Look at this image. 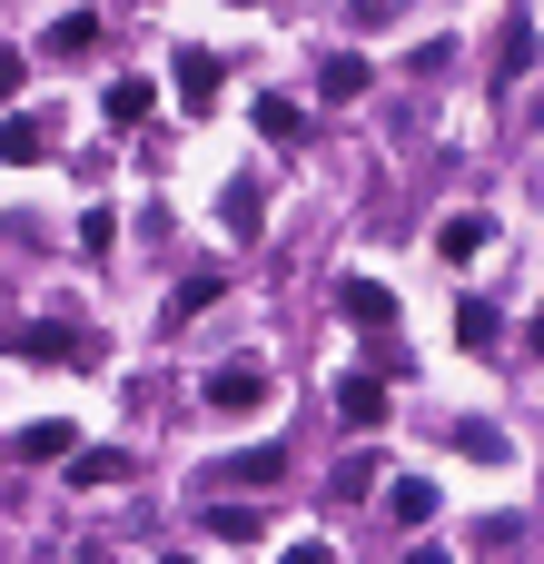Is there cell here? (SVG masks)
I'll return each instance as SVG.
<instances>
[{"mask_svg": "<svg viewBox=\"0 0 544 564\" xmlns=\"http://www.w3.org/2000/svg\"><path fill=\"white\" fill-rule=\"evenodd\" d=\"M218 288H228L218 268H208V278H178V288H168V327H188V317H198V307H208Z\"/></svg>", "mask_w": 544, "mask_h": 564, "instance_id": "cell-20", "label": "cell"}, {"mask_svg": "<svg viewBox=\"0 0 544 564\" xmlns=\"http://www.w3.org/2000/svg\"><path fill=\"white\" fill-rule=\"evenodd\" d=\"M317 99H367V59L357 50H327L317 59Z\"/></svg>", "mask_w": 544, "mask_h": 564, "instance_id": "cell-12", "label": "cell"}, {"mask_svg": "<svg viewBox=\"0 0 544 564\" xmlns=\"http://www.w3.org/2000/svg\"><path fill=\"white\" fill-rule=\"evenodd\" d=\"M525 347H535V357H544V317H535V327H525Z\"/></svg>", "mask_w": 544, "mask_h": 564, "instance_id": "cell-25", "label": "cell"}, {"mask_svg": "<svg viewBox=\"0 0 544 564\" xmlns=\"http://www.w3.org/2000/svg\"><path fill=\"white\" fill-rule=\"evenodd\" d=\"M337 307H347L357 327H377V337L396 327V288H377V278H347V297H337Z\"/></svg>", "mask_w": 544, "mask_h": 564, "instance_id": "cell-9", "label": "cell"}, {"mask_svg": "<svg viewBox=\"0 0 544 564\" xmlns=\"http://www.w3.org/2000/svg\"><path fill=\"white\" fill-rule=\"evenodd\" d=\"M40 50H50V59H89V50H99V10H59V20L40 30Z\"/></svg>", "mask_w": 544, "mask_h": 564, "instance_id": "cell-7", "label": "cell"}, {"mask_svg": "<svg viewBox=\"0 0 544 564\" xmlns=\"http://www.w3.org/2000/svg\"><path fill=\"white\" fill-rule=\"evenodd\" d=\"M278 476H287V446H238L208 486H278Z\"/></svg>", "mask_w": 544, "mask_h": 564, "instance_id": "cell-8", "label": "cell"}, {"mask_svg": "<svg viewBox=\"0 0 544 564\" xmlns=\"http://www.w3.org/2000/svg\"><path fill=\"white\" fill-rule=\"evenodd\" d=\"M535 20H525V10H515V20H505V30H496V89H515V79H525V69H535Z\"/></svg>", "mask_w": 544, "mask_h": 564, "instance_id": "cell-6", "label": "cell"}, {"mask_svg": "<svg viewBox=\"0 0 544 564\" xmlns=\"http://www.w3.org/2000/svg\"><path fill=\"white\" fill-rule=\"evenodd\" d=\"M387 516H396V525H436V486H426V476H396V486H387Z\"/></svg>", "mask_w": 544, "mask_h": 564, "instance_id": "cell-15", "label": "cell"}, {"mask_svg": "<svg viewBox=\"0 0 544 564\" xmlns=\"http://www.w3.org/2000/svg\"><path fill=\"white\" fill-rule=\"evenodd\" d=\"M50 149H59V129H50V119H30V109H20V119H0V159H10V169H40Z\"/></svg>", "mask_w": 544, "mask_h": 564, "instance_id": "cell-5", "label": "cell"}, {"mask_svg": "<svg viewBox=\"0 0 544 564\" xmlns=\"http://www.w3.org/2000/svg\"><path fill=\"white\" fill-rule=\"evenodd\" d=\"M456 337H466V347H496V337H505V317H496L486 297H456Z\"/></svg>", "mask_w": 544, "mask_h": 564, "instance_id": "cell-21", "label": "cell"}, {"mask_svg": "<svg viewBox=\"0 0 544 564\" xmlns=\"http://www.w3.org/2000/svg\"><path fill=\"white\" fill-rule=\"evenodd\" d=\"M396 10H406V0H357V20H367V30H377V20H396Z\"/></svg>", "mask_w": 544, "mask_h": 564, "instance_id": "cell-23", "label": "cell"}, {"mask_svg": "<svg viewBox=\"0 0 544 564\" xmlns=\"http://www.w3.org/2000/svg\"><path fill=\"white\" fill-rule=\"evenodd\" d=\"M268 228V198H258V178H228V238H258Z\"/></svg>", "mask_w": 544, "mask_h": 564, "instance_id": "cell-17", "label": "cell"}, {"mask_svg": "<svg viewBox=\"0 0 544 564\" xmlns=\"http://www.w3.org/2000/svg\"><path fill=\"white\" fill-rule=\"evenodd\" d=\"M168 89H178V109H218V50H208V40H188V50H178V69H168Z\"/></svg>", "mask_w": 544, "mask_h": 564, "instance_id": "cell-1", "label": "cell"}, {"mask_svg": "<svg viewBox=\"0 0 544 564\" xmlns=\"http://www.w3.org/2000/svg\"><path fill=\"white\" fill-rule=\"evenodd\" d=\"M476 545H486V555H515V545H525V516H476Z\"/></svg>", "mask_w": 544, "mask_h": 564, "instance_id": "cell-22", "label": "cell"}, {"mask_svg": "<svg viewBox=\"0 0 544 564\" xmlns=\"http://www.w3.org/2000/svg\"><path fill=\"white\" fill-rule=\"evenodd\" d=\"M258 139H278V149H297V139H307V119H297V99H278V89H268V99H258Z\"/></svg>", "mask_w": 544, "mask_h": 564, "instance_id": "cell-16", "label": "cell"}, {"mask_svg": "<svg viewBox=\"0 0 544 564\" xmlns=\"http://www.w3.org/2000/svg\"><path fill=\"white\" fill-rule=\"evenodd\" d=\"M258 535H268L258 506H218V516H208V545H258Z\"/></svg>", "mask_w": 544, "mask_h": 564, "instance_id": "cell-18", "label": "cell"}, {"mask_svg": "<svg viewBox=\"0 0 544 564\" xmlns=\"http://www.w3.org/2000/svg\"><path fill=\"white\" fill-rule=\"evenodd\" d=\"M337 416H347L357 436H377V426H387V377H367V367L337 377Z\"/></svg>", "mask_w": 544, "mask_h": 564, "instance_id": "cell-4", "label": "cell"}, {"mask_svg": "<svg viewBox=\"0 0 544 564\" xmlns=\"http://www.w3.org/2000/svg\"><path fill=\"white\" fill-rule=\"evenodd\" d=\"M10 89H20V50H0V99H10Z\"/></svg>", "mask_w": 544, "mask_h": 564, "instance_id": "cell-24", "label": "cell"}, {"mask_svg": "<svg viewBox=\"0 0 544 564\" xmlns=\"http://www.w3.org/2000/svg\"><path fill=\"white\" fill-rule=\"evenodd\" d=\"M69 347H79L69 327H10V357L20 367H69Z\"/></svg>", "mask_w": 544, "mask_h": 564, "instance_id": "cell-10", "label": "cell"}, {"mask_svg": "<svg viewBox=\"0 0 544 564\" xmlns=\"http://www.w3.org/2000/svg\"><path fill=\"white\" fill-rule=\"evenodd\" d=\"M208 406L218 416H258L268 406V367H208Z\"/></svg>", "mask_w": 544, "mask_h": 564, "instance_id": "cell-2", "label": "cell"}, {"mask_svg": "<svg viewBox=\"0 0 544 564\" xmlns=\"http://www.w3.org/2000/svg\"><path fill=\"white\" fill-rule=\"evenodd\" d=\"M446 446H456V456H476V466H505V456H515V436H505V426H486V416H466Z\"/></svg>", "mask_w": 544, "mask_h": 564, "instance_id": "cell-14", "label": "cell"}, {"mask_svg": "<svg viewBox=\"0 0 544 564\" xmlns=\"http://www.w3.org/2000/svg\"><path fill=\"white\" fill-rule=\"evenodd\" d=\"M69 446H79V426H59V416L20 426V456H30V466H69Z\"/></svg>", "mask_w": 544, "mask_h": 564, "instance_id": "cell-13", "label": "cell"}, {"mask_svg": "<svg viewBox=\"0 0 544 564\" xmlns=\"http://www.w3.org/2000/svg\"><path fill=\"white\" fill-rule=\"evenodd\" d=\"M486 248V218H436V258L456 268V258H476Z\"/></svg>", "mask_w": 544, "mask_h": 564, "instance_id": "cell-19", "label": "cell"}, {"mask_svg": "<svg viewBox=\"0 0 544 564\" xmlns=\"http://www.w3.org/2000/svg\"><path fill=\"white\" fill-rule=\"evenodd\" d=\"M129 466H139L129 446H69V486H119Z\"/></svg>", "mask_w": 544, "mask_h": 564, "instance_id": "cell-11", "label": "cell"}, {"mask_svg": "<svg viewBox=\"0 0 544 564\" xmlns=\"http://www.w3.org/2000/svg\"><path fill=\"white\" fill-rule=\"evenodd\" d=\"M99 109H109V129H139V119H159V79H149V69H119Z\"/></svg>", "mask_w": 544, "mask_h": 564, "instance_id": "cell-3", "label": "cell"}]
</instances>
